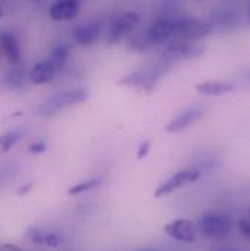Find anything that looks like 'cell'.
Returning <instances> with one entry per match:
<instances>
[{"label":"cell","instance_id":"cb8c5ba5","mask_svg":"<svg viewBox=\"0 0 250 251\" xmlns=\"http://www.w3.org/2000/svg\"><path fill=\"white\" fill-rule=\"evenodd\" d=\"M32 187V186H31V184H29V186H28V187H24L22 188V190H21V191H19V194H24V193H25V191H27V193H28V190H29V188Z\"/></svg>","mask_w":250,"mask_h":251},{"label":"cell","instance_id":"8fae6325","mask_svg":"<svg viewBox=\"0 0 250 251\" xmlns=\"http://www.w3.org/2000/svg\"><path fill=\"white\" fill-rule=\"evenodd\" d=\"M200 119H202V110L200 108H196V107L189 108L186 111L180 113L179 116H176L168 125L166 126V131L171 133V134L180 133L192 125L197 123Z\"/></svg>","mask_w":250,"mask_h":251},{"label":"cell","instance_id":"30bf717a","mask_svg":"<svg viewBox=\"0 0 250 251\" xmlns=\"http://www.w3.org/2000/svg\"><path fill=\"white\" fill-rule=\"evenodd\" d=\"M81 12V0H56L50 7V16L55 21H72Z\"/></svg>","mask_w":250,"mask_h":251},{"label":"cell","instance_id":"6da1fadb","mask_svg":"<svg viewBox=\"0 0 250 251\" xmlns=\"http://www.w3.org/2000/svg\"><path fill=\"white\" fill-rule=\"evenodd\" d=\"M86 98H88V92L85 89L63 91V92H59V94L50 97L46 102H43L37 110V116L43 117V119L52 117V116H55L60 111H64L73 105L85 102Z\"/></svg>","mask_w":250,"mask_h":251},{"label":"cell","instance_id":"5bb4252c","mask_svg":"<svg viewBox=\"0 0 250 251\" xmlns=\"http://www.w3.org/2000/svg\"><path fill=\"white\" fill-rule=\"evenodd\" d=\"M194 89L206 97H220L234 91V83L227 80H206L194 85Z\"/></svg>","mask_w":250,"mask_h":251},{"label":"cell","instance_id":"5b68a950","mask_svg":"<svg viewBox=\"0 0 250 251\" xmlns=\"http://www.w3.org/2000/svg\"><path fill=\"white\" fill-rule=\"evenodd\" d=\"M140 24V18L136 12H126L110 22L107 28V43L110 46L117 44L126 34L133 32Z\"/></svg>","mask_w":250,"mask_h":251},{"label":"cell","instance_id":"3957f363","mask_svg":"<svg viewBox=\"0 0 250 251\" xmlns=\"http://www.w3.org/2000/svg\"><path fill=\"white\" fill-rule=\"evenodd\" d=\"M212 32V25L206 21L197 18H185L176 19V31H174V41H197L200 38L208 37Z\"/></svg>","mask_w":250,"mask_h":251},{"label":"cell","instance_id":"603a6c76","mask_svg":"<svg viewBox=\"0 0 250 251\" xmlns=\"http://www.w3.org/2000/svg\"><path fill=\"white\" fill-rule=\"evenodd\" d=\"M0 251H22L13 244H0Z\"/></svg>","mask_w":250,"mask_h":251},{"label":"cell","instance_id":"ba28073f","mask_svg":"<svg viewBox=\"0 0 250 251\" xmlns=\"http://www.w3.org/2000/svg\"><path fill=\"white\" fill-rule=\"evenodd\" d=\"M164 231L170 238L185 244H193L199 238L196 225L189 219H174L164 226Z\"/></svg>","mask_w":250,"mask_h":251},{"label":"cell","instance_id":"44dd1931","mask_svg":"<svg viewBox=\"0 0 250 251\" xmlns=\"http://www.w3.org/2000/svg\"><path fill=\"white\" fill-rule=\"evenodd\" d=\"M46 149H47V146H46L44 142H35V143L29 145V148H28V151L31 153H43Z\"/></svg>","mask_w":250,"mask_h":251},{"label":"cell","instance_id":"7a4b0ae2","mask_svg":"<svg viewBox=\"0 0 250 251\" xmlns=\"http://www.w3.org/2000/svg\"><path fill=\"white\" fill-rule=\"evenodd\" d=\"M233 228V221L230 216L222 213H206L203 215L196 225L197 232L209 240H222L225 238Z\"/></svg>","mask_w":250,"mask_h":251},{"label":"cell","instance_id":"d6986e66","mask_svg":"<svg viewBox=\"0 0 250 251\" xmlns=\"http://www.w3.org/2000/svg\"><path fill=\"white\" fill-rule=\"evenodd\" d=\"M98 183H100L98 178H91V180H86V181H82V183H78V184L72 186L67 190V193L70 196H79V194H83V193L89 191L91 188L97 187Z\"/></svg>","mask_w":250,"mask_h":251},{"label":"cell","instance_id":"ffe728a7","mask_svg":"<svg viewBox=\"0 0 250 251\" xmlns=\"http://www.w3.org/2000/svg\"><path fill=\"white\" fill-rule=\"evenodd\" d=\"M149 149H151V140L149 139H145L140 145H139V149H138V159H143L148 153H149Z\"/></svg>","mask_w":250,"mask_h":251},{"label":"cell","instance_id":"7402d4cb","mask_svg":"<svg viewBox=\"0 0 250 251\" xmlns=\"http://www.w3.org/2000/svg\"><path fill=\"white\" fill-rule=\"evenodd\" d=\"M239 229H240V232L245 235V237H249L250 235V224H249V219H240L239 221Z\"/></svg>","mask_w":250,"mask_h":251},{"label":"cell","instance_id":"2e32d148","mask_svg":"<svg viewBox=\"0 0 250 251\" xmlns=\"http://www.w3.org/2000/svg\"><path fill=\"white\" fill-rule=\"evenodd\" d=\"M0 46L1 50L6 56V59L9 60L10 64H18L21 60V49L18 44V40L15 35H12L10 32H4L0 35Z\"/></svg>","mask_w":250,"mask_h":251},{"label":"cell","instance_id":"8992f818","mask_svg":"<svg viewBox=\"0 0 250 251\" xmlns=\"http://www.w3.org/2000/svg\"><path fill=\"white\" fill-rule=\"evenodd\" d=\"M174 31H176V19H168V18L157 19L151 24V26L145 32L142 44L145 43L146 46H158L167 43L173 40Z\"/></svg>","mask_w":250,"mask_h":251},{"label":"cell","instance_id":"7c38bea8","mask_svg":"<svg viewBox=\"0 0 250 251\" xmlns=\"http://www.w3.org/2000/svg\"><path fill=\"white\" fill-rule=\"evenodd\" d=\"M57 73H59V70L56 69V66L50 60H43L32 67V70L29 73V79L34 85H46V83L52 82Z\"/></svg>","mask_w":250,"mask_h":251},{"label":"cell","instance_id":"4316f807","mask_svg":"<svg viewBox=\"0 0 250 251\" xmlns=\"http://www.w3.org/2000/svg\"><path fill=\"white\" fill-rule=\"evenodd\" d=\"M32 1H35V0H32Z\"/></svg>","mask_w":250,"mask_h":251},{"label":"cell","instance_id":"9a60e30c","mask_svg":"<svg viewBox=\"0 0 250 251\" xmlns=\"http://www.w3.org/2000/svg\"><path fill=\"white\" fill-rule=\"evenodd\" d=\"M28 238L38 246H46L52 249H57L63 244V235L59 231H43V229H31L28 232Z\"/></svg>","mask_w":250,"mask_h":251},{"label":"cell","instance_id":"484cf974","mask_svg":"<svg viewBox=\"0 0 250 251\" xmlns=\"http://www.w3.org/2000/svg\"><path fill=\"white\" fill-rule=\"evenodd\" d=\"M217 251H236V250H230V249H225V250H217Z\"/></svg>","mask_w":250,"mask_h":251},{"label":"cell","instance_id":"277c9868","mask_svg":"<svg viewBox=\"0 0 250 251\" xmlns=\"http://www.w3.org/2000/svg\"><path fill=\"white\" fill-rule=\"evenodd\" d=\"M166 70H167V64L154 66L143 72H133L125 77H122L117 83L127 88H140V89L151 92L155 88L158 79L166 73Z\"/></svg>","mask_w":250,"mask_h":251},{"label":"cell","instance_id":"ac0fdd59","mask_svg":"<svg viewBox=\"0 0 250 251\" xmlns=\"http://www.w3.org/2000/svg\"><path fill=\"white\" fill-rule=\"evenodd\" d=\"M21 139V133L19 131H9L6 134L0 136V153H6L9 152Z\"/></svg>","mask_w":250,"mask_h":251},{"label":"cell","instance_id":"4fadbf2b","mask_svg":"<svg viewBox=\"0 0 250 251\" xmlns=\"http://www.w3.org/2000/svg\"><path fill=\"white\" fill-rule=\"evenodd\" d=\"M72 37H73V41L79 46H83V47L92 46L100 37V25L97 22L79 25L73 31Z\"/></svg>","mask_w":250,"mask_h":251},{"label":"cell","instance_id":"d4e9b609","mask_svg":"<svg viewBox=\"0 0 250 251\" xmlns=\"http://www.w3.org/2000/svg\"><path fill=\"white\" fill-rule=\"evenodd\" d=\"M3 15H4V10H3V6L0 4V19L3 18Z\"/></svg>","mask_w":250,"mask_h":251},{"label":"cell","instance_id":"52a82bcc","mask_svg":"<svg viewBox=\"0 0 250 251\" xmlns=\"http://www.w3.org/2000/svg\"><path fill=\"white\" fill-rule=\"evenodd\" d=\"M200 177V173L199 170L196 168H186V170H182L179 173H176L174 176H171L167 181H164L163 184H160L158 188L155 190L154 196L155 197H164V196H168L171 193H174L176 190L185 187L188 184L194 183L197 178Z\"/></svg>","mask_w":250,"mask_h":251},{"label":"cell","instance_id":"9c48e42d","mask_svg":"<svg viewBox=\"0 0 250 251\" xmlns=\"http://www.w3.org/2000/svg\"><path fill=\"white\" fill-rule=\"evenodd\" d=\"M200 53H202V50L194 47V46H192L190 43H186V41H173L167 47V50L164 51V59H166L167 63H174L189 59V57L199 56Z\"/></svg>","mask_w":250,"mask_h":251},{"label":"cell","instance_id":"e0dca14e","mask_svg":"<svg viewBox=\"0 0 250 251\" xmlns=\"http://www.w3.org/2000/svg\"><path fill=\"white\" fill-rule=\"evenodd\" d=\"M72 49H73V46L70 43H62V44H59L50 53V59L49 60L56 66L57 70H62L63 67L66 66L67 60H69V57H70Z\"/></svg>","mask_w":250,"mask_h":251}]
</instances>
